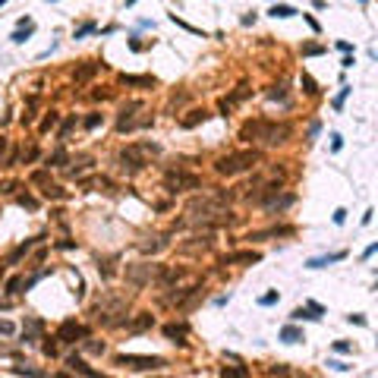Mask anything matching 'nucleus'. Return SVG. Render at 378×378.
I'll list each match as a JSON object with an SVG mask.
<instances>
[{
  "mask_svg": "<svg viewBox=\"0 0 378 378\" xmlns=\"http://www.w3.org/2000/svg\"><path fill=\"white\" fill-rule=\"evenodd\" d=\"M280 340L284 344H300V340H306V337H303V331L297 325H287V328H280Z\"/></svg>",
  "mask_w": 378,
  "mask_h": 378,
  "instance_id": "nucleus-15",
  "label": "nucleus"
},
{
  "mask_svg": "<svg viewBox=\"0 0 378 378\" xmlns=\"http://www.w3.org/2000/svg\"><path fill=\"white\" fill-rule=\"evenodd\" d=\"M0 334H13V325H10V322H0Z\"/></svg>",
  "mask_w": 378,
  "mask_h": 378,
  "instance_id": "nucleus-46",
  "label": "nucleus"
},
{
  "mask_svg": "<svg viewBox=\"0 0 378 378\" xmlns=\"http://www.w3.org/2000/svg\"><path fill=\"white\" fill-rule=\"evenodd\" d=\"M303 88L309 91V94H318V85H315V79H312V76H306V73H303Z\"/></svg>",
  "mask_w": 378,
  "mask_h": 378,
  "instance_id": "nucleus-29",
  "label": "nucleus"
},
{
  "mask_svg": "<svg viewBox=\"0 0 378 378\" xmlns=\"http://www.w3.org/2000/svg\"><path fill=\"white\" fill-rule=\"evenodd\" d=\"M375 252H378V243H372V246H369V249H365V252H362V258H372Z\"/></svg>",
  "mask_w": 378,
  "mask_h": 378,
  "instance_id": "nucleus-45",
  "label": "nucleus"
},
{
  "mask_svg": "<svg viewBox=\"0 0 378 378\" xmlns=\"http://www.w3.org/2000/svg\"><path fill=\"white\" fill-rule=\"evenodd\" d=\"M331 139H334V142H331V151H340V145H344V139H340L337 133H334V136H331Z\"/></svg>",
  "mask_w": 378,
  "mask_h": 378,
  "instance_id": "nucleus-42",
  "label": "nucleus"
},
{
  "mask_svg": "<svg viewBox=\"0 0 378 378\" xmlns=\"http://www.w3.org/2000/svg\"><path fill=\"white\" fill-rule=\"evenodd\" d=\"M344 221H347V211L337 208V211H334V224H344Z\"/></svg>",
  "mask_w": 378,
  "mask_h": 378,
  "instance_id": "nucleus-43",
  "label": "nucleus"
},
{
  "mask_svg": "<svg viewBox=\"0 0 378 378\" xmlns=\"http://www.w3.org/2000/svg\"><path fill=\"white\" fill-rule=\"evenodd\" d=\"M290 136V126L287 123H262V133H258V139L265 142V145H280V142H287Z\"/></svg>",
  "mask_w": 378,
  "mask_h": 378,
  "instance_id": "nucleus-7",
  "label": "nucleus"
},
{
  "mask_svg": "<svg viewBox=\"0 0 378 378\" xmlns=\"http://www.w3.org/2000/svg\"><path fill=\"white\" fill-rule=\"evenodd\" d=\"M158 145H148V142H142V145H129V148H123L120 151V161H123V167L129 164V170H142L148 164V158L151 155H158Z\"/></svg>",
  "mask_w": 378,
  "mask_h": 378,
  "instance_id": "nucleus-2",
  "label": "nucleus"
},
{
  "mask_svg": "<svg viewBox=\"0 0 378 378\" xmlns=\"http://www.w3.org/2000/svg\"><path fill=\"white\" fill-rule=\"evenodd\" d=\"M255 262H262V252H252V249H243L224 258V265H255Z\"/></svg>",
  "mask_w": 378,
  "mask_h": 378,
  "instance_id": "nucleus-8",
  "label": "nucleus"
},
{
  "mask_svg": "<svg viewBox=\"0 0 378 378\" xmlns=\"http://www.w3.org/2000/svg\"><path fill=\"white\" fill-rule=\"evenodd\" d=\"M337 51H344V54H350V51H353V44H350V41H337Z\"/></svg>",
  "mask_w": 378,
  "mask_h": 378,
  "instance_id": "nucleus-44",
  "label": "nucleus"
},
{
  "mask_svg": "<svg viewBox=\"0 0 378 378\" xmlns=\"http://www.w3.org/2000/svg\"><path fill=\"white\" fill-rule=\"evenodd\" d=\"M66 365H69V372L88 375V378H94V375H98V372H94V369H91V365H88L85 359H82V356H69V359H66Z\"/></svg>",
  "mask_w": 378,
  "mask_h": 378,
  "instance_id": "nucleus-11",
  "label": "nucleus"
},
{
  "mask_svg": "<svg viewBox=\"0 0 378 378\" xmlns=\"http://www.w3.org/2000/svg\"><path fill=\"white\" fill-rule=\"evenodd\" d=\"M44 199H66V193H63V186H57V183H44Z\"/></svg>",
  "mask_w": 378,
  "mask_h": 378,
  "instance_id": "nucleus-19",
  "label": "nucleus"
},
{
  "mask_svg": "<svg viewBox=\"0 0 378 378\" xmlns=\"http://www.w3.org/2000/svg\"><path fill=\"white\" fill-rule=\"evenodd\" d=\"M277 300H280V293L271 290V293H265V297H258V306H274Z\"/></svg>",
  "mask_w": 378,
  "mask_h": 378,
  "instance_id": "nucleus-24",
  "label": "nucleus"
},
{
  "mask_svg": "<svg viewBox=\"0 0 378 378\" xmlns=\"http://www.w3.org/2000/svg\"><path fill=\"white\" fill-rule=\"evenodd\" d=\"M4 4H7V0H0V7H4Z\"/></svg>",
  "mask_w": 378,
  "mask_h": 378,
  "instance_id": "nucleus-49",
  "label": "nucleus"
},
{
  "mask_svg": "<svg viewBox=\"0 0 378 378\" xmlns=\"http://www.w3.org/2000/svg\"><path fill=\"white\" fill-rule=\"evenodd\" d=\"M38 331H41V322H29L26 328H22V337L29 340V337H35V334H38Z\"/></svg>",
  "mask_w": 378,
  "mask_h": 378,
  "instance_id": "nucleus-25",
  "label": "nucleus"
},
{
  "mask_svg": "<svg viewBox=\"0 0 378 378\" xmlns=\"http://www.w3.org/2000/svg\"><path fill=\"white\" fill-rule=\"evenodd\" d=\"M73 126H76V117H69V120H66V123L60 126V139H66V136H69V129H73Z\"/></svg>",
  "mask_w": 378,
  "mask_h": 378,
  "instance_id": "nucleus-39",
  "label": "nucleus"
},
{
  "mask_svg": "<svg viewBox=\"0 0 378 378\" xmlns=\"http://www.w3.org/2000/svg\"><path fill=\"white\" fill-rule=\"evenodd\" d=\"M334 350L337 353H353V344H347V340H334Z\"/></svg>",
  "mask_w": 378,
  "mask_h": 378,
  "instance_id": "nucleus-40",
  "label": "nucleus"
},
{
  "mask_svg": "<svg viewBox=\"0 0 378 378\" xmlns=\"http://www.w3.org/2000/svg\"><path fill=\"white\" fill-rule=\"evenodd\" d=\"M54 337L60 340V344H76V340H85V337H88V328L69 318V322H63L60 328H57V334H54Z\"/></svg>",
  "mask_w": 378,
  "mask_h": 378,
  "instance_id": "nucleus-6",
  "label": "nucleus"
},
{
  "mask_svg": "<svg viewBox=\"0 0 378 378\" xmlns=\"http://www.w3.org/2000/svg\"><path fill=\"white\" fill-rule=\"evenodd\" d=\"M85 340H88V337H85ZM85 350H88V353H94V356H101V353H104V344H98V340H88Z\"/></svg>",
  "mask_w": 378,
  "mask_h": 378,
  "instance_id": "nucleus-35",
  "label": "nucleus"
},
{
  "mask_svg": "<svg viewBox=\"0 0 378 378\" xmlns=\"http://www.w3.org/2000/svg\"><path fill=\"white\" fill-rule=\"evenodd\" d=\"M359 4H365V0H359Z\"/></svg>",
  "mask_w": 378,
  "mask_h": 378,
  "instance_id": "nucleus-50",
  "label": "nucleus"
},
{
  "mask_svg": "<svg viewBox=\"0 0 378 378\" xmlns=\"http://www.w3.org/2000/svg\"><path fill=\"white\" fill-rule=\"evenodd\" d=\"M262 123H265V120H249V123H243V129H240V139H243V142H252V139H258V133H262Z\"/></svg>",
  "mask_w": 378,
  "mask_h": 378,
  "instance_id": "nucleus-13",
  "label": "nucleus"
},
{
  "mask_svg": "<svg viewBox=\"0 0 378 378\" xmlns=\"http://www.w3.org/2000/svg\"><path fill=\"white\" fill-rule=\"evenodd\" d=\"M91 32H94V22H85V26L76 29V38H85V35H91Z\"/></svg>",
  "mask_w": 378,
  "mask_h": 378,
  "instance_id": "nucleus-36",
  "label": "nucleus"
},
{
  "mask_svg": "<svg viewBox=\"0 0 378 378\" xmlns=\"http://www.w3.org/2000/svg\"><path fill=\"white\" fill-rule=\"evenodd\" d=\"M117 365H126V369H136V372H155V369H164L161 356H117Z\"/></svg>",
  "mask_w": 378,
  "mask_h": 378,
  "instance_id": "nucleus-4",
  "label": "nucleus"
},
{
  "mask_svg": "<svg viewBox=\"0 0 378 378\" xmlns=\"http://www.w3.org/2000/svg\"><path fill=\"white\" fill-rule=\"evenodd\" d=\"M94 69H98V63H85V66H82L79 73H76V79H79V82H82V79H88V76L94 73Z\"/></svg>",
  "mask_w": 378,
  "mask_h": 378,
  "instance_id": "nucleus-28",
  "label": "nucleus"
},
{
  "mask_svg": "<svg viewBox=\"0 0 378 378\" xmlns=\"http://www.w3.org/2000/svg\"><path fill=\"white\" fill-rule=\"evenodd\" d=\"M57 120H60V117H57V114L51 111V114H47L44 120H41V129H44V133H47V129H51V126H57Z\"/></svg>",
  "mask_w": 378,
  "mask_h": 378,
  "instance_id": "nucleus-33",
  "label": "nucleus"
},
{
  "mask_svg": "<svg viewBox=\"0 0 378 378\" xmlns=\"http://www.w3.org/2000/svg\"><path fill=\"white\" fill-rule=\"evenodd\" d=\"M94 126H101V114H88L85 117V129H94Z\"/></svg>",
  "mask_w": 378,
  "mask_h": 378,
  "instance_id": "nucleus-37",
  "label": "nucleus"
},
{
  "mask_svg": "<svg viewBox=\"0 0 378 378\" xmlns=\"http://www.w3.org/2000/svg\"><path fill=\"white\" fill-rule=\"evenodd\" d=\"M328 365H331L334 372H350V369H353L350 362H340V359H328Z\"/></svg>",
  "mask_w": 378,
  "mask_h": 378,
  "instance_id": "nucleus-31",
  "label": "nucleus"
},
{
  "mask_svg": "<svg viewBox=\"0 0 378 378\" xmlns=\"http://www.w3.org/2000/svg\"><path fill=\"white\" fill-rule=\"evenodd\" d=\"M347 252H331V255H322V258H309L306 268H325V265H334V262H344Z\"/></svg>",
  "mask_w": 378,
  "mask_h": 378,
  "instance_id": "nucleus-12",
  "label": "nucleus"
},
{
  "mask_svg": "<svg viewBox=\"0 0 378 378\" xmlns=\"http://www.w3.org/2000/svg\"><path fill=\"white\" fill-rule=\"evenodd\" d=\"M164 334H167L173 344H180V347H186V325H164Z\"/></svg>",
  "mask_w": 378,
  "mask_h": 378,
  "instance_id": "nucleus-14",
  "label": "nucleus"
},
{
  "mask_svg": "<svg viewBox=\"0 0 378 378\" xmlns=\"http://www.w3.org/2000/svg\"><path fill=\"white\" fill-rule=\"evenodd\" d=\"M268 13L274 16V19H290V16H297V10H293V7H287V4H274V7L268 10Z\"/></svg>",
  "mask_w": 378,
  "mask_h": 378,
  "instance_id": "nucleus-17",
  "label": "nucleus"
},
{
  "mask_svg": "<svg viewBox=\"0 0 378 378\" xmlns=\"http://www.w3.org/2000/svg\"><path fill=\"white\" fill-rule=\"evenodd\" d=\"M164 186L170 189V193H186V189H202V180L193 173H183V170H170L164 176Z\"/></svg>",
  "mask_w": 378,
  "mask_h": 378,
  "instance_id": "nucleus-3",
  "label": "nucleus"
},
{
  "mask_svg": "<svg viewBox=\"0 0 378 378\" xmlns=\"http://www.w3.org/2000/svg\"><path fill=\"white\" fill-rule=\"evenodd\" d=\"M246 94H249V85H240V88H236V91L230 94V98H224V101H227V104H230V108H233V104H236V101H243V98H246Z\"/></svg>",
  "mask_w": 378,
  "mask_h": 378,
  "instance_id": "nucleus-22",
  "label": "nucleus"
},
{
  "mask_svg": "<svg viewBox=\"0 0 378 378\" xmlns=\"http://www.w3.org/2000/svg\"><path fill=\"white\" fill-rule=\"evenodd\" d=\"M258 164V151H233V155H221L215 161V170L221 176H236L243 170H252Z\"/></svg>",
  "mask_w": 378,
  "mask_h": 378,
  "instance_id": "nucleus-1",
  "label": "nucleus"
},
{
  "mask_svg": "<svg viewBox=\"0 0 378 378\" xmlns=\"http://www.w3.org/2000/svg\"><path fill=\"white\" fill-rule=\"evenodd\" d=\"M32 246H35V243H22V246H19V249H16L13 255H10V265H16V258H22V255H26V252L32 249Z\"/></svg>",
  "mask_w": 378,
  "mask_h": 378,
  "instance_id": "nucleus-27",
  "label": "nucleus"
},
{
  "mask_svg": "<svg viewBox=\"0 0 378 378\" xmlns=\"http://www.w3.org/2000/svg\"><path fill=\"white\" fill-rule=\"evenodd\" d=\"M224 375H246V369H227L224 365Z\"/></svg>",
  "mask_w": 378,
  "mask_h": 378,
  "instance_id": "nucleus-47",
  "label": "nucleus"
},
{
  "mask_svg": "<svg viewBox=\"0 0 378 378\" xmlns=\"http://www.w3.org/2000/svg\"><path fill=\"white\" fill-rule=\"evenodd\" d=\"M347 94H350V85H344V88L337 91V98H334V111H340V108H344V98H347Z\"/></svg>",
  "mask_w": 378,
  "mask_h": 378,
  "instance_id": "nucleus-32",
  "label": "nucleus"
},
{
  "mask_svg": "<svg viewBox=\"0 0 378 378\" xmlns=\"http://www.w3.org/2000/svg\"><path fill=\"white\" fill-rule=\"evenodd\" d=\"M189 215H193V221L196 218H202V221H224V218H218V215H227V211H224L218 202H208V199H205V202H202V199H196V202H189Z\"/></svg>",
  "mask_w": 378,
  "mask_h": 378,
  "instance_id": "nucleus-5",
  "label": "nucleus"
},
{
  "mask_svg": "<svg viewBox=\"0 0 378 378\" xmlns=\"http://www.w3.org/2000/svg\"><path fill=\"white\" fill-rule=\"evenodd\" d=\"M63 164H66V151L63 148H57L54 155L47 158V167H63Z\"/></svg>",
  "mask_w": 378,
  "mask_h": 378,
  "instance_id": "nucleus-20",
  "label": "nucleus"
},
{
  "mask_svg": "<svg viewBox=\"0 0 378 378\" xmlns=\"http://www.w3.org/2000/svg\"><path fill=\"white\" fill-rule=\"evenodd\" d=\"M151 325H155V318H151L148 312H142V315L136 318V322H133V328H136V331H139V328H151Z\"/></svg>",
  "mask_w": 378,
  "mask_h": 378,
  "instance_id": "nucleus-23",
  "label": "nucleus"
},
{
  "mask_svg": "<svg viewBox=\"0 0 378 378\" xmlns=\"http://www.w3.org/2000/svg\"><path fill=\"white\" fill-rule=\"evenodd\" d=\"M205 249H211V240L205 236L202 243H183L180 246V252H205Z\"/></svg>",
  "mask_w": 378,
  "mask_h": 378,
  "instance_id": "nucleus-18",
  "label": "nucleus"
},
{
  "mask_svg": "<svg viewBox=\"0 0 378 378\" xmlns=\"http://www.w3.org/2000/svg\"><path fill=\"white\" fill-rule=\"evenodd\" d=\"M347 322H350V325H365V315H359V312H353V315H347Z\"/></svg>",
  "mask_w": 378,
  "mask_h": 378,
  "instance_id": "nucleus-41",
  "label": "nucleus"
},
{
  "mask_svg": "<svg viewBox=\"0 0 378 378\" xmlns=\"http://www.w3.org/2000/svg\"><path fill=\"white\" fill-rule=\"evenodd\" d=\"M19 205H22V208H32V211L38 208V202H35L32 196H19Z\"/></svg>",
  "mask_w": 378,
  "mask_h": 378,
  "instance_id": "nucleus-38",
  "label": "nucleus"
},
{
  "mask_svg": "<svg viewBox=\"0 0 378 378\" xmlns=\"http://www.w3.org/2000/svg\"><path fill=\"white\" fill-rule=\"evenodd\" d=\"M41 350H44V356H54V353H57V337H47Z\"/></svg>",
  "mask_w": 378,
  "mask_h": 378,
  "instance_id": "nucleus-30",
  "label": "nucleus"
},
{
  "mask_svg": "<svg viewBox=\"0 0 378 378\" xmlns=\"http://www.w3.org/2000/svg\"><path fill=\"white\" fill-rule=\"evenodd\" d=\"M120 82H123V85H139V88H151V85H155V79H151V76H120Z\"/></svg>",
  "mask_w": 378,
  "mask_h": 378,
  "instance_id": "nucleus-16",
  "label": "nucleus"
},
{
  "mask_svg": "<svg viewBox=\"0 0 378 378\" xmlns=\"http://www.w3.org/2000/svg\"><path fill=\"white\" fill-rule=\"evenodd\" d=\"M7 293H10V297H16V293H22V280H19V277H13V280L7 284Z\"/></svg>",
  "mask_w": 378,
  "mask_h": 378,
  "instance_id": "nucleus-34",
  "label": "nucleus"
},
{
  "mask_svg": "<svg viewBox=\"0 0 378 378\" xmlns=\"http://www.w3.org/2000/svg\"><path fill=\"white\" fill-rule=\"evenodd\" d=\"M4 151H7V139H0V155H4Z\"/></svg>",
  "mask_w": 378,
  "mask_h": 378,
  "instance_id": "nucleus-48",
  "label": "nucleus"
},
{
  "mask_svg": "<svg viewBox=\"0 0 378 378\" xmlns=\"http://www.w3.org/2000/svg\"><path fill=\"white\" fill-rule=\"evenodd\" d=\"M303 54L306 57H318V54H325V47L322 44H303Z\"/></svg>",
  "mask_w": 378,
  "mask_h": 378,
  "instance_id": "nucleus-26",
  "label": "nucleus"
},
{
  "mask_svg": "<svg viewBox=\"0 0 378 378\" xmlns=\"http://www.w3.org/2000/svg\"><path fill=\"white\" fill-rule=\"evenodd\" d=\"M32 32H35V26H32V22H29L26 29H16L13 35H10V38H13L16 44H22V41H29V35H32Z\"/></svg>",
  "mask_w": 378,
  "mask_h": 378,
  "instance_id": "nucleus-21",
  "label": "nucleus"
},
{
  "mask_svg": "<svg viewBox=\"0 0 378 378\" xmlns=\"http://www.w3.org/2000/svg\"><path fill=\"white\" fill-rule=\"evenodd\" d=\"M142 108V101H129L126 108L120 111V120H117V129H120V133H126V129H133V114Z\"/></svg>",
  "mask_w": 378,
  "mask_h": 378,
  "instance_id": "nucleus-9",
  "label": "nucleus"
},
{
  "mask_svg": "<svg viewBox=\"0 0 378 378\" xmlns=\"http://www.w3.org/2000/svg\"><path fill=\"white\" fill-rule=\"evenodd\" d=\"M208 117H211V114H208L205 108H196V111H189L186 117H180V126H183V129H193V126H199V123H205Z\"/></svg>",
  "mask_w": 378,
  "mask_h": 378,
  "instance_id": "nucleus-10",
  "label": "nucleus"
}]
</instances>
